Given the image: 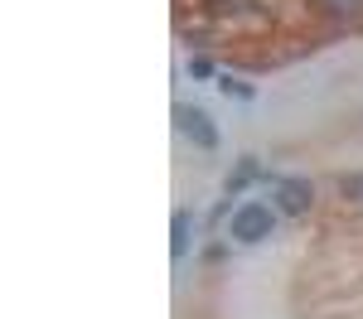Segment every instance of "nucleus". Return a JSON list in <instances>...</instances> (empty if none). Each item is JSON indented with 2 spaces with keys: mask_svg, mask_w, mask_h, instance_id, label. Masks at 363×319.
Wrapping results in <instances>:
<instances>
[{
  "mask_svg": "<svg viewBox=\"0 0 363 319\" xmlns=\"http://www.w3.org/2000/svg\"><path fill=\"white\" fill-rule=\"evenodd\" d=\"M272 223H277V213L267 208L262 199H252V203H242L238 213H233V237L238 242H262V237H272Z\"/></svg>",
  "mask_w": 363,
  "mask_h": 319,
  "instance_id": "obj_1",
  "label": "nucleus"
},
{
  "mask_svg": "<svg viewBox=\"0 0 363 319\" xmlns=\"http://www.w3.org/2000/svg\"><path fill=\"white\" fill-rule=\"evenodd\" d=\"M174 121H179V131H184V136H189L199 150H213V145H218V131H213V121L199 112V107H179V112H174Z\"/></svg>",
  "mask_w": 363,
  "mask_h": 319,
  "instance_id": "obj_2",
  "label": "nucleus"
},
{
  "mask_svg": "<svg viewBox=\"0 0 363 319\" xmlns=\"http://www.w3.org/2000/svg\"><path fill=\"white\" fill-rule=\"evenodd\" d=\"M277 203H281V213H306L310 208V184L306 179H281L277 184Z\"/></svg>",
  "mask_w": 363,
  "mask_h": 319,
  "instance_id": "obj_3",
  "label": "nucleus"
},
{
  "mask_svg": "<svg viewBox=\"0 0 363 319\" xmlns=\"http://www.w3.org/2000/svg\"><path fill=\"white\" fill-rule=\"evenodd\" d=\"M189 247V213H174V257H184Z\"/></svg>",
  "mask_w": 363,
  "mask_h": 319,
  "instance_id": "obj_4",
  "label": "nucleus"
},
{
  "mask_svg": "<svg viewBox=\"0 0 363 319\" xmlns=\"http://www.w3.org/2000/svg\"><path fill=\"white\" fill-rule=\"evenodd\" d=\"M257 174H262V170H257V165H252V160H247V165H238V174H233V184H228V189H233V194H238V189H242V184H247V179H257Z\"/></svg>",
  "mask_w": 363,
  "mask_h": 319,
  "instance_id": "obj_5",
  "label": "nucleus"
},
{
  "mask_svg": "<svg viewBox=\"0 0 363 319\" xmlns=\"http://www.w3.org/2000/svg\"><path fill=\"white\" fill-rule=\"evenodd\" d=\"M325 10H335V15H354L359 0H325Z\"/></svg>",
  "mask_w": 363,
  "mask_h": 319,
  "instance_id": "obj_6",
  "label": "nucleus"
}]
</instances>
